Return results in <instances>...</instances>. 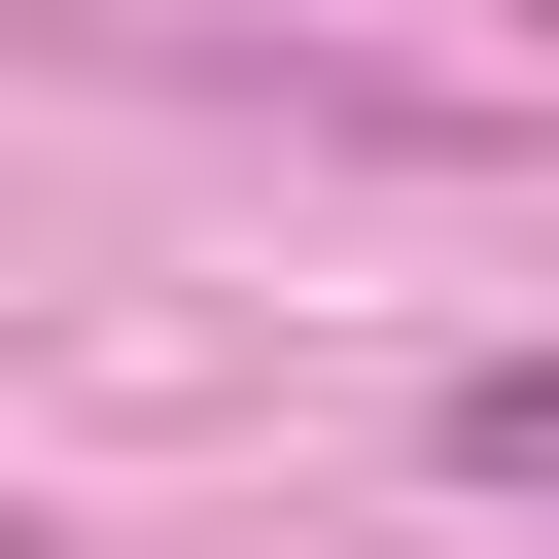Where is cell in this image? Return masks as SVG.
Wrapping results in <instances>:
<instances>
[{"mask_svg":"<svg viewBox=\"0 0 559 559\" xmlns=\"http://www.w3.org/2000/svg\"><path fill=\"white\" fill-rule=\"evenodd\" d=\"M419 454H454V489H559V349H489V384H454Z\"/></svg>","mask_w":559,"mask_h":559,"instance_id":"cell-1","label":"cell"}]
</instances>
